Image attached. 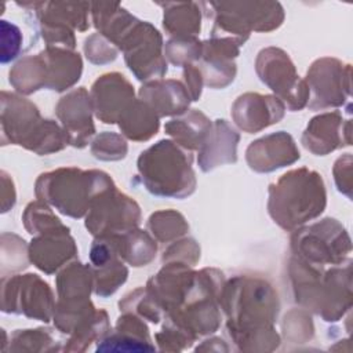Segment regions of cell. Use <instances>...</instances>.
I'll return each mask as SVG.
<instances>
[{
    "instance_id": "obj_1",
    "label": "cell",
    "mask_w": 353,
    "mask_h": 353,
    "mask_svg": "<svg viewBox=\"0 0 353 353\" xmlns=\"http://www.w3.org/2000/svg\"><path fill=\"white\" fill-rule=\"evenodd\" d=\"M228 330L240 350H273L280 338L273 330L279 299L272 285L254 277H234L221 290Z\"/></svg>"
},
{
    "instance_id": "obj_2",
    "label": "cell",
    "mask_w": 353,
    "mask_h": 353,
    "mask_svg": "<svg viewBox=\"0 0 353 353\" xmlns=\"http://www.w3.org/2000/svg\"><path fill=\"white\" fill-rule=\"evenodd\" d=\"M1 142L19 145L37 154L58 152L68 135L55 121L41 119L37 106L18 94L1 91Z\"/></svg>"
},
{
    "instance_id": "obj_3",
    "label": "cell",
    "mask_w": 353,
    "mask_h": 353,
    "mask_svg": "<svg viewBox=\"0 0 353 353\" xmlns=\"http://www.w3.org/2000/svg\"><path fill=\"white\" fill-rule=\"evenodd\" d=\"M324 207V183L321 175L312 170H292L269 188V214L285 230L317 216Z\"/></svg>"
},
{
    "instance_id": "obj_4",
    "label": "cell",
    "mask_w": 353,
    "mask_h": 353,
    "mask_svg": "<svg viewBox=\"0 0 353 353\" xmlns=\"http://www.w3.org/2000/svg\"><path fill=\"white\" fill-rule=\"evenodd\" d=\"M172 141H160L141 153L138 171L146 189L163 197L183 199L194 192L192 154Z\"/></svg>"
},
{
    "instance_id": "obj_5",
    "label": "cell",
    "mask_w": 353,
    "mask_h": 353,
    "mask_svg": "<svg viewBox=\"0 0 353 353\" xmlns=\"http://www.w3.org/2000/svg\"><path fill=\"white\" fill-rule=\"evenodd\" d=\"M112 186L113 181L102 171L70 167L41 174L34 192L40 201L54 205L65 215L80 218L88 212L92 200Z\"/></svg>"
},
{
    "instance_id": "obj_6",
    "label": "cell",
    "mask_w": 353,
    "mask_h": 353,
    "mask_svg": "<svg viewBox=\"0 0 353 353\" xmlns=\"http://www.w3.org/2000/svg\"><path fill=\"white\" fill-rule=\"evenodd\" d=\"M54 298L50 285L37 274H15L1 277V310L25 314L48 323L54 316Z\"/></svg>"
},
{
    "instance_id": "obj_7",
    "label": "cell",
    "mask_w": 353,
    "mask_h": 353,
    "mask_svg": "<svg viewBox=\"0 0 353 353\" xmlns=\"http://www.w3.org/2000/svg\"><path fill=\"white\" fill-rule=\"evenodd\" d=\"M215 8V28L233 34L243 44L250 32L279 28L284 14L279 3H211Z\"/></svg>"
},
{
    "instance_id": "obj_8",
    "label": "cell",
    "mask_w": 353,
    "mask_h": 353,
    "mask_svg": "<svg viewBox=\"0 0 353 353\" xmlns=\"http://www.w3.org/2000/svg\"><path fill=\"white\" fill-rule=\"evenodd\" d=\"M161 44L160 33L150 23L135 19L116 46L124 51L125 62L137 79L149 80L167 72Z\"/></svg>"
},
{
    "instance_id": "obj_9",
    "label": "cell",
    "mask_w": 353,
    "mask_h": 353,
    "mask_svg": "<svg viewBox=\"0 0 353 353\" xmlns=\"http://www.w3.org/2000/svg\"><path fill=\"white\" fill-rule=\"evenodd\" d=\"M139 221L138 204L113 185L92 200L85 218V228L97 237H109L137 229Z\"/></svg>"
},
{
    "instance_id": "obj_10",
    "label": "cell",
    "mask_w": 353,
    "mask_h": 353,
    "mask_svg": "<svg viewBox=\"0 0 353 353\" xmlns=\"http://www.w3.org/2000/svg\"><path fill=\"white\" fill-rule=\"evenodd\" d=\"M259 79L272 88L291 110L302 109L309 97L307 85L295 72L288 54L276 47L262 50L256 58Z\"/></svg>"
},
{
    "instance_id": "obj_11",
    "label": "cell",
    "mask_w": 353,
    "mask_h": 353,
    "mask_svg": "<svg viewBox=\"0 0 353 353\" xmlns=\"http://www.w3.org/2000/svg\"><path fill=\"white\" fill-rule=\"evenodd\" d=\"M342 234L335 219H324L310 228L298 230L291 239V247L299 259L307 263H338L342 261V240L328 243Z\"/></svg>"
},
{
    "instance_id": "obj_12",
    "label": "cell",
    "mask_w": 353,
    "mask_h": 353,
    "mask_svg": "<svg viewBox=\"0 0 353 353\" xmlns=\"http://www.w3.org/2000/svg\"><path fill=\"white\" fill-rule=\"evenodd\" d=\"M92 102L84 87L76 88L57 105L55 113L68 135V142L76 148H84L94 135L95 128L91 119Z\"/></svg>"
},
{
    "instance_id": "obj_13",
    "label": "cell",
    "mask_w": 353,
    "mask_h": 353,
    "mask_svg": "<svg viewBox=\"0 0 353 353\" xmlns=\"http://www.w3.org/2000/svg\"><path fill=\"white\" fill-rule=\"evenodd\" d=\"M134 99L132 85L120 73L101 76L91 88L92 109L97 117L106 124L119 121Z\"/></svg>"
},
{
    "instance_id": "obj_14",
    "label": "cell",
    "mask_w": 353,
    "mask_h": 353,
    "mask_svg": "<svg viewBox=\"0 0 353 353\" xmlns=\"http://www.w3.org/2000/svg\"><path fill=\"white\" fill-rule=\"evenodd\" d=\"M245 159L251 170L270 172L295 163L299 159V150L290 134L279 131L251 142Z\"/></svg>"
},
{
    "instance_id": "obj_15",
    "label": "cell",
    "mask_w": 353,
    "mask_h": 353,
    "mask_svg": "<svg viewBox=\"0 0 353 353\" xmlns=\"http://www.w3.org/2000/svg\"><path fill=\"white\" fill-rule=\"evenodd\" d=\"M284 109L277 97L247 92L233 103L232 117L240 130L252 134L281 120Z\"/></svg>"
},
{
    "instance_id": "obj_16",
    "label": "cell",
    "mask_w": 353,
    "mask_h": 353,
    "mask_svg": "<svg viewBox=\"0 0 353 353\" xmlns=\"http://www.w3.org/2000/svg\"><path fill=\"white\" fill-rule=\"evenodd\" d=\"M76 254L77 248L68 228L37 234L29 244L30 262L47 274L57 272L76 258Z\"/></svg>"
},
{
    "instance_id": "obj_17",
    "label": "cell",
    "mask_w": 353,
    "mask_h": 353,
    "mask_svg": "<svg viewBox=\"0 0 353 353\" xmlns=\"http://www.w3.org/2000/svg\"><path fill=\"white\" fill-rule=\"evenodd\" d=\"M342 70L335 59L316 61L307 72V90L312 91V109L342 103Z\"/></svg>"
},
{
    "instance_id": "obj_18",
    "label": "cell",
    "mask_w": 353,
    "mask_h": 353,
    "mask_svg": "<svg viewBox=\"0 0 353 353\" xmlns=\"http://www.w3.org/2000/svg\"><path fill=\"white\" fill-rule=\"evenodd\" d=\"M239 139V134L225 120H216L205 142L199 149L200 168L210 171L218 165L234 163L237 160L236 149Z\"/></svg>"
},
{
    "instance_id": "obj_19",
    "label": "cell",
    "mask_w": 353,
    "mask_h": 353,
    "mask_svg": "<svg viewBox=\"0 0 353 353\" xmlns=\"http://www.w3.org/2000/svg\"><path fill=\"white\" fill-rule=\"evenodd\" d=\"M141 99L146 102L157 116L182 114L189 108L190 95L176 80L149 81L139 90Z\"/></svg>"
},
{
    "instance_id": "obj_20",
    "label": "cell",
    "mask_w": 353,
    "mask_h": 353,
    "mask_svg": "<svg viewBox=\"0 0 353 353\" xmlns=\"http://www.w3.org/2000/svg\"><path fill=\"white\" fill-rule=\"evenodd\" d=\"M40 55L46 65V88L65 91L80 79L83 63L77 52H72L68 48L47 46Z\"/></svg>"
},
{
    "instance_id": "obj_21",
    "label": "cell",
    "mask_w": 353,
    "mask_h": 353,
    "mask_svg": "<svg viewBox=\"0 0 353 353\" xmlns=\"http://www.w3.org/2000/svg\"><path fill=\"white\" fill-rule=\"evenodd\" d=\"M98 350H154L148 328L135 314H124L117 320L114 332L99 339Z\"/></svg>"
},
{
    "instance_id": "obj_22",
    "label": "cell",
    "mask_w": 353,
    "mask_h": 353,
    "mask_svg": "<svg viewBox=\"0 0 353 353\" xmlns=\"http://www.w3.org/2000/svg\"><path fill=\"white\" fill-rule=\"evenodd\" d=\"M211 127L212 124L205 114L193 109L183 117L168 121L164 128L182 148L188 150H199L205 142Z\"/></svg>"
},
{
    "instance_id": "obj_23",
    "label": "cell",
    "mask_w": 353,
    "mask_h": 353,
    "mask_svg": "<svg viewBox=\"0 0 353 353\" xmlns=\"http://www.w3.org/2000/svg\"><path fill=\"white\" fill-rule=\"evenodd\" d=\"M109 239L121 261H125L132 266H146L156 256V243L143 230L132 229L121 234L109 236Z\"/></svg>"
},
{
    "instance_id": "obj_24",
    "label": "cell",
    "mask_w": 353,
    "mask_h": 353,
    "mask_svg": "<svg viewBox=\"0 0 353 353\" xmlns=\"http://www.w3.org/2000/svg\"><path fill=\"white\" fill-rule=\"evenodd\" d=\"M123 134L132 141H148L159 130L157 113L142 99H134L119 119Z\"/></svg>"
},
{
    "instance_id": "obj_25",
    "label": "cell",
    "mask_w": 353,
    "mask_h": 353,
    "mask_svg": "<svg viewBox=\"0 0 353 353\" xmlns=\"http://www.w3.org/2000/svg\"><path fill=\"white\" fill-rule=\"evenodd\" d=\"M341 121L338 113H327L314 117L303 132V146L316 154H325L341 146L338 137Z\"/></svg>"
},
{
    "instance_id": "obj_26",
    "label": "cell",
    "mask_w": 353,
    "mask_h": 353,
    "mask_svg": "<svg viewBox=\"0 0 353 353\" xmlns=\"http://www.w3.org/2000/svg\"><path fill=\"white\" fill-rule=\"evenodd\" d=\"M163 26L175 39H194L200 32V11L196 3H167Z\"/></svg>"
},
{
    "instance_id": "obj_27",
    "label": "cell",
    "mask_w": 353,
    "mask_h": 353,
    "mask_svg": "<svg viewBox=\"0 0 353 353\" xmlns=\"http://www.w3.org/2000/svg\"><path fill=\"white\" fill-rule=\"evenodd\" d=\"M94 288L91 266L73 262L57 277L59 301H87Z\"/></svg>"
},
{
    "instance_id": "obj_28",
    "label": "cell",
    "mask_w": 353,
    "mask_h": 353,
    "mask_svg": "<svg viewBox=\"0 0 353 353\" xmlns=\"http://www.w3.org/2000/svg\"><path fill=\"white\" fill-rule=\"evenodd\" d=\"M10 84L21 94H32L46 88L47 74L46 65L40 54L25 57L18 61L10 70Z\"/></svg>"
},
{
    "instance_id": "obj_29",
    "label": "cell",
    "mask_w": 353,
    "mask_h": 353,
    "mask_svg": "<svg viewBox=\"0 0 353 353\" xmlns=\"http://www.w3.org/2000/svg\"><path fill=\"white\" fill-rule=\"evenodd\" d=\"M116 255L99 266H91L94 290L99 296L112 295L127 279L128 270Z\"/></svg>"
},
{
    "instance_id": "obj_30",
    "label": "cell",
    "mask_w": 353,
    "mask_h": 353,
    "mask_svg": "<svg viewBox=\"0 0 353 353\" xmlns=\"http://www.w3.org/2000/svg\"><path fill=\"white\" fill-rule=\"evenodd\" d=\"M148 228L156 240L161 243L171 241L185 234L189 229L185 218L172 210L157 211L150 215L148 221Z\"/></svg>"
},
{
    "instance_id": "obj_31",
    "label": "cell",
    "mask_w": 353,
    "mask_h": 353,
    "mask_svg": "<svg viewBox=\"0 0 353 353\" xmlns=\"http://www.w3.org/2000/svg\"><path fill=\"white\" fill-rule=\"evenodd\" d=\"M30 262L29 247L25 240L14 233L1 234V277L7 273L22 270Z\"/></svg>"
},
{
    "instance_id": "obj_32",
    "label": "cell",
    "mask_w": 353,
    "mask_h": 353,
    "mask_svg": "<svg viewBox=\"0 0 353 353\" xmlns=\"http://www.w3.org/2000/svg\"><path fill=\"white\" fill-rule=\"evenodd\" d=\"M23 226L30 234H43L66 228L43 201L30 203L22 215Z\"/></svg>"
},
{
    "instance_id": "obj_33",
    "label": "cell",
    "mask_w": 353,
    "mask_h": 353,
    "mask_svg": "<svg viewBox=\"0 0 353 353\" xmlns=\"http://www.w3.org/2000/svg\"><path fill=\"white\" fill-rule=\"evenodd\" d=\"M11 352H40V350H59V347L54 343L52 336L47 330H17L10 336V347Z\"/></svg>"
},
{
    "instance_id": "obj_34",
    "label": "cell",
    "mask_w": 353,
    "mask_h": 353,
    "mask_svg": "<svg viewBox=\"0 0 353 353\" xmlns=\"http://www.w3.org/2000/svg\"><path fill=\"white\" fill-rule=\"evenodd\" d=\"M203 43L194 39H171L165 44V57L176 66L189 65L201 58Z\"/></svg>"
},
{
    "instance_id": "obj_35",
    "label": "cell",
    "mask_w": 353,
    "mask_h": 353,
    "mask_svg": "<svg viewBox=\"0 0 353 353\" xmlns=\"http://www.w3.org/2000/svg\"><path fill=\"white\" fill-rule=\"evenodd\" d=\"M91 152L99 160H120L125 157L127 143L117 134L103 132L92 142Z\"/></svg>"
},
{
    "instance_id": "obj_36",
    "label": "cell",
    "mask_w": 353,
    "mask_h": 353,
    "mask_svg": "<svg viewBox=\"0 0 353 353\" xmlns=\"http://www.w3.org/2000/svg\"><path fill=\"white\" fill-rule=\"evenodd\" d=\"M84 51L87 58L94 63H106L117 57V51L105 36L95 33L85 40Z\"/></svg>"
},
{
    "instance_id": "obj_37",
    "label": "cell",
    "mask_w": 353,
    "mask_h": 353,
    "mask_svg": "<svg viewBox=\"0 0 353 353\" xmlns=\"http://www.w3.org/2000/svg\"><path fill=\"white\" fill-rule=\"evenodd\" d=\"M200 258V248L193 239H185L174 245H171L167 251H164L163 262L168 263L170 261H179L189 266H193Z\"/></svg>"
},
{
    "instance_id": "obj_38",
    "label": "cell",
    "mask_w": 353,
    "mask_h": 353,
    "mask_svg": "<svg viewBox=\"0 0 353 353\" xmlns=\"http://www.w3.org/2000/svg\"><path fill=\"white\" fill-rule=\"evenodd\" d=\"M22 34L18 26L8 21H1V63L12 61L21 51Z\"/></svg>"
},
{
    "instance_id": "obj_39",
    "label": "cell",
    "mask_w": 353,
    "mask_h": 353,
    "mask_svg": "<svg viewBox=\"0 0 353 353\" xmlns=\"http://www.w3.org/2000/svg\"><path fill=\"white\" fill-rule=\"evenodd\" d=\"M183 76L186 80V90L190 95L192 101H197L201 95V87H203V76L199 70V68L193 66V65H185V70H183Z\"/></svg>"
},
{
    "instance_id": "obj_40",
    "label": "cell",
    "mask_w": 353,
    "mask_h": 353,
    "mask_svg": "<svg viewBox=\"0 0 353 353\" xmlns=\"http://www.w3.org/2000/svg\"><path fill=\"white\" fill-rule=\"evenodd\" d=\"M15 204V189L12 179L1 171V212H7Z\"/></svg>"
}]
</instances>
